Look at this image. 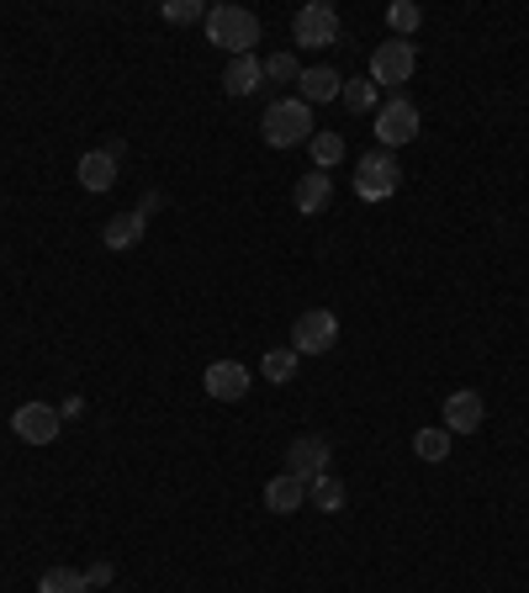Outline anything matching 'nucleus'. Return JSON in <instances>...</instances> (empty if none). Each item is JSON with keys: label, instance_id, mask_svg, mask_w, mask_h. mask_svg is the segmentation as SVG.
<instances>
[{"label": "nucleus", "instance_id": "nucleus-1", "mask_svg": "<svg viewBox=\"0 0 529 593\" xmlns=\"http://www.w3.org/2000/svg\"><path fill=\"white\" fill-rule=\"evenodd\" d=\"M264 143L270 149H297V143L313 139V106L302 101V95H281V101H270L264 106Z\"/></svg>", "mask_w": 529, "mask_h": 593}, {"label": "nucleus", "instance_id": "nucleus-2", "mask_svg": "<svg viewBox=\"0 0 529 593\" xmlns=\"http://www.w3.org/2000/svg\"><path fill=\"white\" fill-rule=\"evenodd\" d=\"M207 43L228 48L234 59H243L249 48L260 43V17L249 6H212L207 11Z\"/></svg>", "mask_w": 529, "mask_h": 593}, {"label": "nucleus", "instance_id": "nucleus-3", "mask_svg": "<svg viewBox=\"0 0 529 593\" xmlns=\"http://www.w3.org/2000/svg\"><path fill=\"white\" fill-rule=\"evenodd\" d=\"M397 186H403V170H397V160H392L386 149L361 154V165H355V196H361V202H386Z\"/></svg>", "mask_w": 529, "mask_h": 593}, {"label": "nucleus", "instance_id": "nucleus-4", "mask_svg": "<svg viewBox=\"0 0 529 593\" xmlns=\"http://www.w3.org/2000/svg\"><path fill=\"white\" fill-rule=\"evenodd\" d=\"M334 339H339V318L329 308H308L291 324V350L297 356H329Z\"/></svg>", "mask_w": 529, "mask_h": 593}, {"label": "nucleus", "instance_id": "nucleus-5", "mask_svg": "<svg viewBox=\"0 0 529 593\" xmlns=\"http://www.w3.org/2000/svg\"><path fill=\"white\" fill-rule=\"evenodd\" d=\"M291 38L302 48H334L339 43V11L329 0H313V6H302L297 17H291Z\"/></svg>", "mask_w": 529, "mask_h": 593}, {"label": "nucleus", "instance_id": "nucleus-6", "mask_svg": "<svg viewBox=\"0 0 529 593\" xmlns=\"http://www.w3.org/2000/svg\"><path fill=\"white\" fill-rule=\"evenodd\" d=\"M376 139H382V149L392 154V149H403V143L418 139V106H413L408 95H392L382 112H376Z\"/></svg>", "mask_w": 529, "mask_h": 593}, {"label": "nucleus", "instance_id": "nucleus-7", "mask_svg": "<svg viewBox=\"0 0 529 593\" xmlns=\"http://www.w3.org/2000/svg\"><path fill=\"white\" fill-rule=\"evenodd\" d=\"M11 429H17V440H27V446H53L59 429H64V413L53 403H22L11 413Z\"/></svg>", "mask_w": 529, "mask_h": 593}, {"label": "nucleus", "instance_id": "nucleus-8", "mask_svg": "<svg viewBox=\"0 0 529 593\" xmlns=\"http://www.w3.org/2000/svg\"><path fill=\"white\" fill-rule=\"evenodd\" d=\"M329 461H334V451H329V440H323V434H297V440L287 446V472L302 477L308 488L329 472Z\"/></svg>", "mask_w": 529, "mask_h": 593}, {"label": "nucleus", "instance_id": "nucleus-9", "mask_svg": "<svg viewBox=\"0 0 529 593\" xmlns=\"http://www.w3.org/2000/svg\"><path fill=\"white\" fill-rule=\"evenodd\" d=\"M413 64H418L413 43L392 38V43H382L376 53H371V85H376V91H382V85H403V80L413 74Z\"/></svg>", "mask_w": 529, "mask_h": 593}, {"label": "nucleus", "instance_id": "nucleus-10", "mask_svg": "<svg viewBox=\"0 0 529 593\" xmlns=\"http://www.w3.org/2000/svg\"><path fill=\"white\" fill-rule=\"evenodd\" d=\"M201 387H207V398H217V403H239L243 392H249V366H239V360H212Z\"/></svg>", "mask_w": 529, "mask_h": 593}, {"label": "nucleus", "instance_id": "nucleus-11", "mask_svg": "<svg viewBox=\"0 0 529 593\" xmlns=\"http://www.w3.org/2000/svg\"><path fill=\"white\" fill-rule=\"evenodd\" d=\"M264 509L270 514H297V509H308V482L291 472H276L264 482Z\"/></svg>", "mask_w": 529, "mask_h": 593}, {"label": "nucleus", "instance_id": "nucleus-12", "mask_svg": "<svg viewBox=\"0 0 529 593\" xmlns=\"http://www.w3.org/2000/svg\"><path fill=\"white\" fill-rule=\"evenodd\" d=\"M481 419H487V403H481L477 392H450L445 398V429L450 434H477Z\"/></svg>", "mask_w": 529, "mask_h": 593}, {"label": "nucleus", "instance_id": "nucleus-13", "mask_svg": "<svg viewBox=\"0 0 529 593\" xmlns=\"http://www.w3.org/2000/svg\"><path fill=\"white\" fill-rule=\"evenodd\" d=\"M144 228H148V213H144V207H133V213H117L112 223H106V228H101V244L122 255V249H133V244L144 238Z\"/></svg>", "mask_w": 529, "mask_h": 593}, {"label": "nucleus", "instance_id": "nucleus-14", "mask_svg": "<svg viewBox=\"0 0 529 593\" xmlns=\"http://www.w3.org/2000/svg\"><path fill=\"white\" fill-rule=\"evenodd\" d=\"M80 186H85V191H112V186H117V160H112L106 149L80 154Z\"/></svg>", "mask_w": 529, "mask_h": 593}, {"label": "nucleus", "instance_id": "nucleus-15", "mask_svg": "<svg viewBox=\"0 0 529 593\" xmlns=\"http://www.w3.org/2000/svg\"><path fill=\"white\" fill-rule=\"evenodd\" d=\"M297 91H302V101H308V106H318V101H339V91H344V80H339V70H329V64H318V70H302V80H297Z\"/></svg>", "mask_w": 529, "mask_h": 593}, {"label": "nucleus", "instance_id": "nucleus-16", "mask_svg": "<svg viewBox=\"0 0 529 593\" xmlns=\"http://www.w3.org/2000/svg\"><path fill=\"white\" fill-rule=\"evenodd\" d=\"M260 85H264V64L255 59V53L234 59V64H228V74H222V91H228V95H255Z\"/></svg>", "mask_w": 529, "mask_h": 593}, {"label": "nucleus", "instance_id": "nucleus-17", "mask_svg": "<svg viewBox=\"0 0 529 593\" xmlns=\"http://www.w3.org/2000/svg\"><path fill=\"white\" fill-rule=\"evenodd\" d=\"M329 196H334V181L323 175V170H308L302 181H297V213H323L329 207Z\"/></svg>", "mask_w": 529, "mask_h": 593}, {"label": "nucleus", "instance_id": "nucleus-18", "mask_svg": "<svg viewBox=\"0 0 529 593\" xmlns=\"http://www.w3.org/2000/svg\"><path fill=\"white\" fill-rule=\"evenodd\" d=\"M308 503H313L318 514H339V509H344V482H339L334 472H323L313 488H308Z\"/></svg>", "mask_w": 529, "mask_h": 593}, {"label": "nucleus", "instance_id": "nucleus-19", "mask_svg": "<svg viewBox=\"0 0 529 593\" xmlns=\"http://www.w3.org/2000/svg\"><path fill=\"white\" fill-rule=\"evenodd\" d=\"M413 456H418V461H445V456H450V429H418V434H413Z\"/></svg>", "mask_w": 529, "mask_h": 593}, {"label": "nucleus", "instance_id": "nucleus-20", "mask_svg": "<svg viewBox=\"0 0 529 593\" xmlns=\"http://www.w3.org/2000/svg\"><path fill=\"white\" fill-rule=\"evenodd\" d=\"M38 593H91V583H85V572L74 568H49L38 577Z\"/></svg>", "mask_w": 529, "mask_h": 593}, {"label": "nucleus", "instance_id": "nucleus-21", "mask_svg": "<svg viewBox=\"0 0 529 593\" xmlns=\"http://www.w3.org/2000/svg\"><path fill=\"white\" fill-rule=\"evenodd\" d=\"M297 360H302V356H297L291 345H287V350H264V360H260L264 381H276V387H287V381L297 377Z\"/></svg>", "mask_w": 529, "mask_h": 593}, {"label": "nucleus", "instance_id": "nucleus-22", "mask_svg": "<svg viewBox=\"0 0 529 593\" xmlns=\"http://www.w3.org/2000/svg\"><path fill=\"white\" fill-rule=\"evenodd\" d=\"M308 149H313V165L323 170V175L344 160V139H339V133H313V139H308Z\"/></svg>", "mask_w": 529, "mask_h": 593}, {"label": "nucleus", "instance_id": "nucleus-23", "mask_svg": "<svg viewBox=\"0 0 529 593\" xmlns=\"http://www.w3.org/2000/svg\"><path fill=\"white\" fill-rule=\"evenodd\" d=\"M418 22H424V11H418L413 0H392V6H386V27H392L397 38H408V32H418Z\"/></svg>", "mask_w": 529, "mask_h": 593}, {"label": "nucleus", "instance_id": "nucleus-24", "mask_svg": "<svg viewBox=\"0 0 529 593\" xmlns=\"http://www.w3.org/2000/svg\"><path fill=\"white\" fill-rule=\"evenodd\" d=\"M264 80H281V85H297V80H302V64H297V53H291V48H281V53H270V59H264Z\"/></svg>", "mask_w": 529, "mask_h": 593}, {"label": "nucleus", "instance_id": "nucleus-25", "mask_svg": "<svg viewBox=\"0 0 529 593\" xmlns=\"http://www.w3.org/2000/svg\"><path fill=\"white\" fill-rule=\"evenodd\" d=\"M207 11L212 6H201V0H165V22H175V27H186V22H207Z\"/></svg>", "mask_w": 529, "mask_h": 593}, {"label": "nucleus", "instance_id": "nucleus-26", "mask_svg": "<svg viewBox=\"0 0 529 593\" xmlns=\"http://www.w3.org/2000/svg\"><path fill=\"white\" fill-rule=\"evenodd\" d=\"M339 101H344L350 112H371V106H376V85H371V80H350V85L339 91Z\"/></svg>", "mask_w": 529, "mask_h": 593}, {"label": "nucleus", "instance_id": "nucleus-27", "mask_svg": "<svg viewBox=\"0 0 529 593\" xmlns=\"http://www.w3.org/2000/svg\"><path fill=\"white\" fill-rule=\"evenodd\" d=\"M85 583H91V589H106V583H112V562H96V568L85 572Z\"/></svg>", "mask_w": 529, "mask_h": 593}]
</instances>
